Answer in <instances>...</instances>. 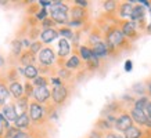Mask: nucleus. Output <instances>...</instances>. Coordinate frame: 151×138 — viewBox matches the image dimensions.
Masks as SVG:
<instances>
[{"instance_id":"f257e3e1","label":"nucleus","mask_w":151,"mask_h":138,"mask_svg":"<svg viewBox=\"0 0 151 138\" xmlns=\"http://www.w3.org/2000/svg\"><path fill=\"white\" fill-rule=\"evenodd\" d=\"M104 43L108 48V55H118L124 50H128L130 46V41L124 36L121 32L118 23L112 22L104 29Z\"/></svg>"},{"instance_id":"f03ea898","label":"nucleus","mask_w":151,"mask_h":138,"mask_svg":"<svg viewBox=\"0 0 151 138\" xmlns=\"http://www.w3.org/2000/svg\"><path fill=\"white\" fill-rule=\"evenodd\" d=\"M28 116L31 119V123H32L33 129H47L49 119H47L45 105H40V104H37V102L31 100L29 109H28Z\"/></svg>"},{"instance_id":"7ed1b4c3","label":"nucleus","mask_w":151,"mask_h":138,"mask_svg":"<svg viewBox=\"0 0 151 138\" xmlns=\"http://www.w3.org/2000/svg\"><path fill=\"white\" fill-rule=\"evenodd\" d=\"M49 17L54 21L55 25L65 26L69 21V6L61 0H54L49 10Z\"/></svg>"},{"instance_id":"20e7f679","label":"nucleus","mask_w":151,"mask_h":138,"mask_svg":"<svg viewBox=\"0 0 151 138\" xmlns=\"http://www.w3.org/2000/svg\"><path fill=\"white\" fill-rule=\"evenodd\" d=\"M72 92V86L71 83H64L63 86L58 87H51V95H50V102L55 108H63V106L68 102L69 97Z\"/></svg>"},{"instance_id":"39448f33","label":"nucleus","mask_w":151,"mask_h":138,"mask_svg":"<svg viewBox=\"0 0 151 138\" xmlns=\"http://www.w3.org/2000/svg\"><path fill=\"white\" fill-rule=\"evenodd\" d=\"M36 65L37 66H45V68H53L57 64V54L53 47L47 46L43 47L40 50V53L36 55Z\"/></svg>"},{"instance_id":"423d86ee","label":"nucleus","mask_w":151,"mask_h":138,"mask_svg":"<svg viewBox=\"0 0 151 138\" xmlns=\"http://www.w3.org/2000/svg\"><path fill=\"white\" fill-rule=\"evenodd\" d=\"M118 23L119 29H121V32L124 33V36L128 39L130 43L134 40H137L139 37H140V31H139L134 22H132L130 19H121V21H116Z\"/></svg>"},{"instance_id":"0eeeda50","label":"nucleus","mask_w":151,"mask_h":138,"mask_svg":"<svg viewBox=\"0 0 151 138\" xmlns=\"http://www.w3.org/2000/svg\"><path fill=\"white\" fill-rule=\"evenodd\" d=\"M133 120L132 117H130V115H129V110L128 108H125L121 113L118 115V117L115 119L114 122V130L116 131V133H125L128 129H130L133 126Z\"/></svg>"},{"instance_id":"6e6552de","label":"nucleus","mask_w":151,"mask_h":138,"mask_svg":"<svg viewBox=\"0 0 151 138\" xmlns=\"http://www.w3.org/2000/svg\"><path fill=\"white\" fill-rule=\"evenodd\" d=\"M69 19L73 21H81V22L89 23L90 22V13L87 9H82L78 6H69Z\"/></svg>"},{"instance_id":"1a4fd4ad","label":"nucleus","mask_w":151,"mask_h":138,"mask_svg":"<svg viewBox=\"0 0 151 138\" xmlns=\"http://www.w3.org/2000/svg\"><path fill=\"white\" fill-rule=\"evenodd\" d=\"M51 95V88L50 87H35L32 94V101L40 104V105H46L47 102H50Z\"/></svg>"},{"instance_id":"9d476101","label":"nucleus","mask_w":151,"mask_h":138,"mask_svg":"<svg viewBox=\"0 0 151 138\" xmlns=\"http://www.w3.org/2000/svg\"><path fill=\"white\" fill-rule=\"evenodd\" d=\"M72 55H69V58H67L64 62V68L69 69V70H82L85 69V62H83L81 58H79L78 53H76V48H72Z\"/></svg>"},{"instance_id":"9b49d317","label":"nucleus","mask_w":151,"mask_h":138,"mask_svg":"<svg viewBox=\"0 0 151 138\" xmlns=\"http://www.w3.org/2000/svg\"><path fill=\"white\" fill-rule=\"evenodd\" d=\"M10 91H9V82L6 79L4 69H0V106H4L9 102Z\"/></svg>"},{"instance_id":"f8f14e48","label":"nucleus","mask_w":151,"mask_h":138,"mask_svg":"<svg viewBox=\"0 0 151 138\" xmlns=\"http://www.w3.org/2000/svg\"><path fill=\"white\" fill-rule=\"evenodd\" d=\"M100 41H104V35H103L100 28L94 23V25L90 26V31H89V35H87V44L86 46L89 47V48H92L94 44L100 43Z\"/></svg>"},{"instance_id":"ddd939ff","label":"nucleus","mask_w":151,"mask_h":138,"mask_svg":"<svg viewBox=\"0 0 151 138\" xmlns=\"http://www.w3.org/2000/svg\"><path fill=\"white\" fill-rule=\"evenodd\" d=\"M72 51L71 41L67 39H60L58 44H57V60H67Z\"/></svg>"},{"instance_id":"4468645a","label":"nucleus","mask_w":151,"mask_h":138,"mask_svg":"<svg viewBox=\"0 0 151 138\" xmlns=\"http://www.w3.org/2000/svg\"><path fill=\"white\" fill-rule=\"evenodd\" d=\"M129 110V115H130V117H132L133 123L136 124V126H139V127H144L146 129L147 126V116L146 113H144V110L142 109H137V108H128Z\"/></svg>"},{"instance_id":"2eb2a0df","label":"nucleus","mask_w":151,"mask_h":138,"mask_svg":"<svg viewBox=\"0 0 151 138\" xmlns=\"http://www.w3.org/2000/svg\"><path fill=\"white\" fill-rule=\"evenodd\" d=\"M132 9L133 4L130 1H118V9H116V13H115V17L116 19H129L130 14H132Z\"/></svg>"},{"instance_id":"dca6fc26","label":"nucleus","mask_w":151,"mask_h":138,"mask_svg":"<svg viewBox=\"0 0 151 138\" xmlns=\"http://www.w3.org/2000/svg\"><path fill=\"white\" fill-rule=\"evenodd\" d=\"M13 126L17 130H19V131H29V133H31L33 129L28 113H22V115L17 116V119H15V122L13 123Z\"/></svg>"},{"instance_id":"f3484780","label":"nucleus","mask_w":151,"mask_h":138,"mask_svg":"<svg viewBox=\"0 0 151 138\" xmlns=\"http://www.w3.org/2000/svg\"><path fill=\"white\" fill-rule=\"evenodd\" d=\"M58 37V32L55 28H51V29H43L40 31V35H39V40L42 41V44H50L54 40H57Z\"/></svg>"},{"instance_id":"a211bd4d","label":"nucleus","mask_w":151,"mask_h":138,"mask_svg":"<svg viewBox=\"0 0 151 138\" xmlns=\"http://www.w3.org/2000/svg\"><path fill=\"white\" fill-rule=\"evenodd\" d=\"M18 70L21 76L27 79L28 82H32L33 79H36L39 76V69H37V65H28V66H18Z\"/></svg>"},{"instance_id":"6ab92c4d","label":"nucleus","mask_w":151,"mask_h":138,"mask_svg":"<svg viewBox=\"0 0 151 138\" xmlns=\"http://www.w3.org/2000/svg\"><path fill=\"white\" fill-rule=\"evenodd\" d=\"M1 116L4 117L9 123H14L15 119H17V112H15V108H14V104L13 102H7L4 106H1Z\"/></svg>"},{"instance_id":"aec40b11","label":"nucleus","mask_w":151,"mask_h":138,"mask_svg":"<svg viewBox=\"0 0 151 138\" xmlns=\"http://www.w3.org/2000/svg\"><path fill=\"white\" fill-rule=\"evenodd\" d=\"M37 60H36V55L32 54L29 50H24L21 53V55L18 57V64L21 66H28V65H36Z\"/></svg>"},{"instance_id":"412c9836","label":"nucleus","mask_w":151,"mask_h":138,"mask_svg":"<svg viewBox=\"0 0 151 138\" xmlns=\"http://www.w3.org/2000/svg\"><path fill=\"white\" fill-rule=\"evenodd\" d=\"M9 91L10 97H13V100H19L21 97H24V86L21 82H13L9 83Z\"/></svg>"},{"instance_id":"4be33fe9","label":"nucleus","mask_w":151,"mask_h":138,"mask_svg":"<svg viewBox=\"0 0 151 138\" xmlns=\"http://www.w3.org/2000/svg\"><path fill=\"white\" fill-rule=\"evenodd\" d=\"M29 102H31V100L27 98V97H21L19 100H15V101L13 102L17 115L19 116V115H22V113H28V109H29Z\"/></svg>"},{"instance_id":"5701e85b","label":"nucleus","mask_w":151,"mask_h":138,"mask_svg":"<svg viewBox=\"0 0 151 138\" xmlns=\"http://www.w3.org/2000/svg\"><path fill=\"white\" fill-rule=\"evenodd\" d=\"M92 53H93V55H94L96 58H99L100 61L108 57V48H107L104 41H100V43L94 44V46L92 47Z\"/></svg>"},{"instance_id":"b1692460","label":"nucleus","mask_w":151,"mask_h":138,"mask_svg":"<svg viewBox=\"0 0 151 138\" xmlns=\"http://www.w3.org/2000/svg\"><path fill=\"white\" fill-rule=\"evenodd\" d=\"M144 135V127H139L133 124L130 129H128L124 133V138H143Z\"/></svg>"},{"instance_id":"393cba45","label":"nucleus","mask_w":151,"mask_h":138,"mask_svg":"<svg viewBox=\"0 0 151 138\" xmlns=\"http://www.w3.org/2000/svg\"><path fill=\"white\" fill-rule=\"evenodd\" d=\"M22 51H24V47H22V43H21V39L15 37L11 41V54H10V57L11 58H17V61H18V57L21 55Z\"/></svg>"},{"instance_id":"a878e982","label":"nucleus","mask_w":151,"mask_h":138,"mask_svg":"<svg viewBox=\"0 0 151 138\" xmlns=\"http://www.w3.org/2000/svg\"><path fill=\"white\" fill-rule=\"evenodd\" d=\"M94 129L99 130V131H103V133H107V131H111L114 130V124H111L110 122L104 117H99V120L94 124Z\"/></svg>"},{"instance_id":"bb28decb","label":"nucleus","mask_w":151,"mask_h":138,"mask_svg":"<svg viewBox=\"0 0 151 138\" xmlns=\"http://www.w3.org/2000/svg\"><path fill=\"white\" fill-rule=\"evenodd\" d=\"M55 76H58L64 83H71V80L73 78V72L64 68V66H60V68H57V75Z\"/></svg>"},{"instance_id":"cd10ccee","label":"nucleus","mask_w":151,"mask_h":138,"mask_svg":"<svg viewBox=\"0 0 151 138\" xmlns=\"http://www.w3.org/2000/svg\"><path fill=\"white\" fill-rule=\"evenodd\" d=\"M76 53H78L79 58L83 61V62H86V61H89L90 58L93 57V53H92V48H89V47L86 46V44H82V46H78V48H76Z\"/></svg>"},{"instance_id":"c85d7f7f","label":"nucleus","mask_w":151,"mask_h":138,"mask_svg":"<svg viewBox=\"0 0 151 138\" xmlns=\"http://www.w3.org/2000/svg\"><path fill=\"white\" fill-rule=\"evenodd\" d=\"M103 9L105 10L107 15L115 17V13H116V9H118V1H114V0L104 1V3H103Z\"/></svg>"},{"instance_id":"c756f323","label":"nucleus","mask_w":151,"mask_h":138,"mask_svg":"<svg viewBox=\"0 0 151 138\" xmlns=\"http://www.w3.org/2000/svg\"><path fill=\"white\" fill-rule=\"evenodd\" d=\"M99 68H100V60L96 58L94 55H93L89 61L85 62V69H86V72H96Z\"/></svg>"},{"instance_id":"7c9ffc66","label":"nucleus","mask_w":151,"mask_h":138,"mask_svg":"<svg viewBox=\"0 0 151 138\" xmlns=\"http://www.w3.org/2000/svg\"><path fill=\"white\" fill-rule=\"evenodd\" d=\"M31 83L33 84V87H49V86H50V78L39 75V76H37L36 79H33Z\"/></svg>"},{"instance_id":"2f4dec72","label":"nucleus","mask_w":151,"mask_h":138,"mask_svg":"<svg viewBox=\"0 0 151 138\" xmlns=\"http://www.w3.org/2000/svg\"><path fill=\"white\" fill-rule=\"evenodd\" d=\"M58 32V36H61V39H67V40H71L73 37V31L69 29L68 26H60L57 29Z\"/></svg>"},{"instance_id":"473e14b6","label":"nucleus","mask_w":151,"mask_h":138,"mask_svg":"<svg viewBox=\"0 0 151 138\" xmlns=\"http://www.w3.org/2000/svg\"><path fill=\"white\" fill-rule=\"evenodd\" d=\"M148 101H150L148 97H146V95L139 97V98H136V100L133 101V108H137V109L144 110V108H146V105H147V102Z\"/></svg>"},{"instance_id":"72a5a7b5","label":"nucleus","mask_w":151,"mask_h":138,"mask_svg":"<svg viewBox=\"0 0 151 138\" xmlns=\"http://www.w3.org/2000/svg\"><path fill=\"white\" fill-rule=\"evenodd\" d=\"M31 138H50L47 129H32Z\"/></svg>"},{"instance_id":"f704fd0d","label":"nucleus","mask_w":151,"mask_h":138,"mask_svg":"<svg viewBox=\"0 0 151 138\" xmlns=\"http://www.w3.org/2000/svg\"><path fill=\"white\" fill-rule=\"evenodd\" d=\"M43 47H45V46L42 44V41L37 39V40H35V41H32V43H31V46H29V48H28V50L31 51L32 54L37 55L39 53H40V50L43 48Z\"/></svg>"},{"instance_id":"c9c22d12","label":"nucleus","mask_w":151,"mask_h":138,"mask_svg":"<svg viewBox=\"0 0 151 138\" xmlns=\"http://www.w3.org/2000/svg\"><path fill=\"white\" fill-rule=\"evenodd\" d=\"M33 84L31 82H25L24 83V97H27L29 100H32V94H33Z\"/></svg>"},{"instance_id":"e433bc0d","label":"nucleus","mask_w":151,"mask_h":138,"mask_svg":"<svg viewBox=\"0 0 151 138\" xmlns=\"http://www.w3.org/2000/svg\"><path fill=\"white\" fill-rule=\"evenodd\" d=\"M10 127H11V124H10L9 122L3 117V116H1V113H0V138H3L6 130L10 129Z\"/></svg>"},{"instance_id":"4c0bfd02","label":"nucleus","mask_w":151,"mask_h":138,"mask_svg":"<svg viewBox=\"0 0 151 138\" xmlns=\"http://www.w3.org/2000/svg\"><path fill=\"white\" fill-rule=\"evenodd\" d=\"M33 17H35V19H36L37 22H42L43 19H46L47 17H49V10L47 9H40L35 15H33Z\"/></svg>"},{"instance_id":"58836bf2","label":"nucleus","mask_w":151,"mask_h":138,"mask_svg":"<svg viewBox=\"0 0 151 138\" xmlns=\"http://www.w3.org/2000/svg\"><path fill=\"white\" fill-rule=\"evenodd\" d=\"M39 28H42V31H43V29H51V28H55V23L50 17H47L46 19H43V21L40 22Z\"/></svg>"},{"instance_id":"ea45409f","label":"nucleus","mask_w":151,"mask_h":138,"mask_svg":"<svg viewBox=\"0 0 151 138\" xmlns=\"http://www.w3.org/2000/svg\"><path fill=\"white\" fill-rule=\"evenodd\" d=\"M18 131H19V130H17L14 126H11L10 129L6 130V133H4V135H3V138H13L15 134L18 133Z\"/></svg>"},{"instance_id":"a19ab883","label":"nucleus","mask_w":151,"mask_h":138,"mask_svg":"<svg viewBox=\"0 0 151 138\" xmlns=\"http://www.w3.org/2000/svg\"><path fill=\"white\" fill-rule=\"evenodd\" d=\"M50 84H51V87H58V86H63L64 82L58 76H53V78H50Z\"/></svg>"},{"instance_id":"79ce46f5","label":"nucleus","mask_w":151,"mask_h":138,"mask_svg":"<svg viewBox=\"0 0 151 138\" xmlns=\"http://www.w3.org/2000/svg\"><path fill=\"white\" fill-rule=\"evenodd\" d=\"M86 138H104V133H103V131H99V130H96V129H93V131L89 134Z\"/></svg>"},{"instance_id":"37998d69","label":"nucleus","mask_w":151,"mask_h":138,"mask_svg":"<svg viewBox=\"0 0 151 138\" xmlns=\"http://www.w3.org/2000/svg\"><path fill=\"white\" fill-rule=\"evenodd\" d=\"M104 138H124L119 133H116L115 130H111V131H107L104 133Z\"/></svg>"},{"instance_id":"c03bdc74","label":"nucleus","mask_w":151,"mask_h":138,"mask_svg":"<svg viewBox=\"0 0 151 138\" xmlns=\"http://www.w3.org/2000/svg\"><path fill=\"white\" fill-rule=\"evenodd\" d=\"M72 3L75 6H78V7H82V9H87L89 7V1L87 0H73Z\"/></svg>"},{"instance_id":"a18cd8bd","label":"nucleus","mask_w":151,"mask_h":138,"mask_svg":"<svg viewBox=\"0 0 151 138\" xmlns=\"http://www.w3.org/2000/svg\"><path fill=\"white\" fill-rule=\"evenodd\" d=\"M37 4H39L40 9H47V7H51L53 1H51V0H39V1H37Z\"/></svg>"},{"instance_id":"49530a36","label":"nucleus","mask_w":151,"mask_h":138,"mask_svg":"<svg viewBox=\"0 0 151 138\" xmlns=\"http://www.w3.org/2000/svg\"><path fill=\"white\" fill-rule=\"evenodd\" d=\"M13 138H31V133L29 131H18Z\"/></svg>"},{"instance_id":"de8ad7c7","label":"nucleus","mask_w":151,"mask_h":138,"mask_svg":"<svg viewBox=\"0 0 151 138\" xmlns=\"http://www.w3.org/2000/svg\"><path fill=\"white\" fill-rule=\"evenodd\" d=\"M133 69V62L130 60L125 61V72H132Z\"/></svg>"},{"instance_id":"09e8293b","label":"nucleus","mask_w":151,"mask_h":138,"mask_svg":"<svg viewBox=\"0 0 151 138\" xmlns=\"http://www.w3.org/2000/svg\"><path fill=\"white\" fill-rule=\"evenodd\" d=\"M144 113H146L147 116H151V100L147 102L146 108H144Z\"/></svg>"},{"instance_id":"8fccbe9b","label":"nucleus","mask_w":151,"mask_h":138,"mask_svg":"<svg viewBox=\"0 0 151 138\" xmlns=\"http://www.w3.org/2000/svg\"><path fill=\"white\" fill-rule=\"evenodd\" d=\"M4 66H6V57L3 54H0V68L4 69Z\"/></svg>"},{"instance_id":"3c124183","label":"nucleus","mask_w":151,"mask_h":138,"mask_svg":"<svg viewBox=\"0 0 151 138\" xmlns=\"http://www.w3.org/2000/svg\"><path fill=\"white\" fill-rule=\"evenodd\" d=\"M146 86H147V88H146V90H147V92H148V94H150V97H151V79H150V80H148V82L146 83Z\"/></svg>"},{"instance_id":"603ef678","label":"nucleus","mask_w":151,"mask_h":138,"mask_svg":"<svg viewBox=\"0 0 151 138\" xmlns=\"http://www.w3.org/2000/svg\"><path fill=\"white\" fill-rule=\"evenodd\" d=\"M150 11H151V9H150ZM146 32H147V33H150V35H151V19H150V22L147 23V26H146Z\"/></svg>"}]
</instances>
